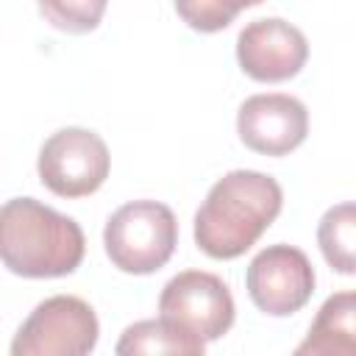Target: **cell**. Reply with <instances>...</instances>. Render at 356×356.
Masks as SVG:
<instances>
[{
  "mask_svg": "<svg viewBox=\"0 0 356 356\" xmlns=\"http://www.w3.org/2000/svg\"><path fill=\"white\" fill-rule=\"evenodd\" d=\"M284 192L273 175L234 170L222 175L195 214V242L211 259H236L273 225Z\"/></svg>",
  "mask_w": 356,
  "mask_h": 356,
  "instance_id": "1",
  "label": "cell"
},
{
  "mask_svg": "<svg viewBox=\"0 0 356 356\" xmlns=\"http://www.w3.org/2000/svg\"><path fill=\"white\" fill-rule=\"evenodd\" d=\"M86 239L81 225L33 200L14 197L0 206V261L22 278H58L78 270Z\"/></svg>",
  "mask_w": 356,
  "mask_h": 356,
  "instance_id": "2",
  "label": "cell"
},
{
  "mask_svg": "<svg viewBox=\"0 0 356 356\" xmlns=\"http://www.w3.org/2000/svg\"><path fill=\"white\" fill-rule=\"evenodd\" d=\"M103 245L117 270L147 275L170 261L178 245V220L159 200H131L108 217Z\"/></svg>",
  "mask_w": 356,
  "mask_h": 356,
  "instance_id": "3",
  "label": "cell"
},
{
  "mask_svg": "<svg viewBox=\"0 0 356 356\" xmlns=\"http://www.w3.org/2000/svg\"><path fill=\"white\" fill-rule=\"evenodd\" d=\"M234 312L225 281L203 270L178 273L164 284L159 298V317L197 342L220 339L234 325Z\"/></svg>",
  "mask_w": 356,
  "mask_h": 356,
  "instance_id": "4",
  "label": "cell"
},
{
  "mask_svg": "<svg viewBox=\"0 0 356 356\" xmlns=\"http://www.w3.org/2000/svg\"><path fill=\"white\" fill-rule=\"evenodd\" d=\"M97 314L75 295H53L42 300L19 325L14 356H83L97 345Z\"/></svg>",
  "mask_w": 356,
  "mask_h": 356,
  "instance_id": "5",
  "label": "cell"
},
{
  "mask_svg": "<svg viewBox=\"0 0 356 356\" xmlns=\"http://www.w3.org/2000/svg\"><path fill=\"white\" fill-rule=\"evenodd\" d=\"M39 181L58 197H86L108 178L106 142L86 128H61L39 150Z\"/></svg>",
  "mask_w": 356,
  "mask_h": 356,
  "instance_id": "6",
  "label": "cell"
},
{
  "mask_svg": "<svg viewBox=\"0 0 356 356\" xmlns=\"http://www.w3.org/2000/svg\"><path fill=\"white\" fill-rule=\"evenodd\" d=\"M250 300L273 317L300 312L314 292V267L300 248L270 245L248 267L245 275Z\"/></svg>",
  "mask_w": 356,
  "mask_h": 356,
  "instance_id": "7",
  "label": "cell"
},
{
  "mask_svg": "<svg viewBox=\"0 0 356 356\" xmlns=\"http://www.w3.org/2000/svg\"><path fill=\"white\" fill-rule=\"evenodd\" d=\"M236 58L253 81L278 83L300 72L309 58V42L300 28L286 19L264 17L242 28L236 39Z\"/></svg>",
  "mask_w": 356,
  "mask_h": 356,
  "instance_id": "8",
  "label": "cell"
},
{
  "mask_svg": "<svg viewBox=\"0 0 356 356\" xmlns=\"http://www.w3.org/2000/svg\"><path fill=\"white\" fill-rule=\"evenodd\" d=\"M236 131L250 150L264 156H286L306 139L309 111L292 95H253L239 106Z\"/></svg>",
  "mask_w": 356,
  "mask_h": 356,
  "instance_id": "9",
  "label": "cell"
},
{
  "mask_svg": "<svg viewBox=\"0 0 356 356\" xmlns=\"http://www.w3.org/2000/svg\"><path fill=\"white\" fill-rule=\"evenodd\" d=\"M298 356H353L356 353V295L350 289L331 295L312 328L309 337L295 348Z\"/></svg>",
  "mask_w": 356,
  "mask_h": 356,
  "instance_id": "10",
  "label": "cell"
},
{
  "mask_svg": "<svg viewBox=\"0 0 356 356\" xmlns=\"http://www.w3.org/2000/svg\"><path fill=\"white\" fill-rule=\"evenodd\" d=\"M206 342H197L181 331H175L170 323L161 317L156 320H139L128 325L117 342L120 356H134V353H184V356H203Z\"/></svg>",
  "mask_w": 356,
  "mask_h": 356,
  "instance_id": "11",
  "label": "cell"
},
{
  "mask_svg": "<svg viewBox=\"0 0 356 356\" xmlns=\"http://www.w3.org/2000/svg\"><path fill=\"white\" fill-rule=\"evenodd\" d=\"M317 242L325 261L342 273L353 275L356 270V209L353 203H339L328 209L317 228Z\"/></svg>",
  "mask_w": 356,
  "mask_h": 356,
  "instance_id": "12",
  "label": "cell"
},
{
  "mask_svg": "<svg viewBox=\"0 0 356 356\" xmlns=\"http://www.w3.org/2000/svg\"><path fill=\"white\" fill-rule=\"evenodd\" d=\"M42 17L64 33H89L100 25L108 0H36Z\"/></svg>",
  "mask_w": 356,
  "mask_h": 356,
  "instance_id": "13",
  "label": "cell"
},
{
  "mask_svg": "<svg viewBox=\"0 0 356 356\" xmlns=\"http://www.w3.org/2000/svg\"><path fill=\"white\" fill-rule=\"evenodd\" d=\"M259 3L261 0H175V11L189 28L200 33H214L228 28L242 8Z\"/></svg>",
  "mask_w": 356,
  "mask_h": 356,
  "instance_id": "14",
  "label": "cell"
}]
</instances>
